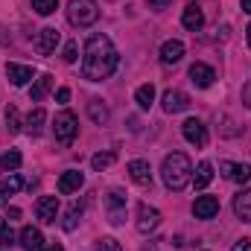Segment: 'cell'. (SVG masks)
<instances>
[{
	"instance_id": "cell-1",
	"label": "cell",
	"mask_w": 251,
	"mask_h": 251,
	"mask_svg": "<svg viewBox=\"0 0 251 251\" xmlns=\"http://www.w3.org/2000/svg\"><path fill=\"white\" fill-rule=\"evenodd\" d=\"M120 64L117 56V47L108 35L102 32H94L88 41H85V50H82V76L88 82H102L108 79Z\"/></svg>"
},
{
	"instance_id": "cell-2",
	"label": "cell",
	"mask_w": 251,
	"mask_h": 251,
	"mask_svg": "<svg viewBox=\"0 0 251 251\" xmlns=\"http://www.w3.org/2000/svg\"><path fill=\"white\" fill-rule=\"evenodd\" d=\"M161 178H164L167 190H173V193L184 190L193 181V164H190V158L184 152H170L164 158V164H161Z\"/></svg>"
},
{
	"instance_id": "cell-3",
	"label": "cell",
	"mask_w": 251,
	"mask_h": 251,
	"mask_svg": "<svg viewBox=\"0 0 251 251\" xmlns=\"http://www.w3.org/2000/svg\"><path fill=\"white\" fill-rule=\"evenodd\" d=\"M97 18H100L97 0H70V6H67V21H70V26L88 29V26L97 24Z\"/></svg>"
},
{
	"instance_id": "cell-4",
	"label": "cell",
	"mask_w": 251,
	"mask_h": 251,
	"mask_svg": "<svg viewBox=\"0 0 251 251\" xmlns=\"http://www.w3.org/2000/svg\"><path fill=\"white\" fill-rule=\"evenodd\" d=\"M53 131H56V140H59L62 146H70V143L76 140V134H79V120H76V114H73V111H59V114H56V123H53Z\"/></svg>"
},
{
	"instance_id": "cell-5",
	"label": "cell",
	"mask_w": 251,
	"mask_h": 251,
	"mask_svg": "<svg viewBox=\"0 0 251 251\" xmlns=\"http://www.w3.org/2000/svg\"><path fill=\"white\" fill-rule=\"evenodd\" d=\"M59 29L56 26H44V29H38V35H35V41H32V47H35V53L38 56H53L56 53V44H59Z\"/></svg>"
},
{
	"instance_id": "cell-6",
	"label": "cell",
	"mask_w": 251,
	"mask_h": 251,
	"mask_svg": "<svg viewBox=\"0 0 251 251\" xmlns=\"http://www.w3.org/2000/svg\"><path fill=\"white\" fill-rule=\"evenodd\" d=\"M35 216H38L41 225H53L56 216H59V199L56 196H41L35 201Z\"/></svg>"
},
{
	"instance_id": "cell-7",
	"label": "cell",
	"mask_w": 251,
	"mask_h": 251,
	"mask_svg": "<svg viewBox=\"0 0 251 251\" xmlns=\"http://www.w3.org/2000/svg\"><path fill=\"white\" fill-rule=\"evenodd\" d=\"M181 131H184L187 143H193L196 149L207 146V126L201 123V120H196V117H190V120H184V126H181Z\"/></svg>"
},
{
	"instance_id": "cell-8",
	"label": "cell",
	"mask_w": 251,
	"mask_h": 251,
	"mask_svg": "<svg viewBox=\"0 0 251 251\" xmlns=\"http://www.w3.org/2000/svg\"><path fill=\"white\" fill-rule=\"evenodd\" d=\"M219 173H222L228 181H234V184H249V181H251V167H249V164L222 161V164H219Z\"/></svg>"
},
{
	"instance_id": "cell-9",
	"label": "cell",
	"mask_w": 251,
	"mask_h": 251,
	"mask_svg": "<svg viewBox=\"0 0 251 251\" xmlns=\"http://www.w3.org/2000/svg\"><path fill=\"white\" fill-rule=\"evenodd\" d=\"M158 225H161V210L149 207V204H140L137 207V231L140 234H152Z\"/></svg>"
},
{
	"instance_id": "cell-10",
	"label": "cell",
	"mask_w": 251,
	"mask_h": 251,
	"mask_svg": "<svg viewBox=\"0 0 251 251\" xmlns=\"http://www.w3.org/2000/svg\"><path fill=\"white\" fill-rule=\"evenodd\" d=\"M105 207H108V222H111V225H123L126 222V196L120 190H111V193H108Z\"/></svg>"
},
{
	"instance_id": "cell-11",
	"label": "cell",
	"mask_w": 251,
	"mask_h": 251,
	"mask_svg": "<svg viewBox=\"0 0 251 251\" xmlns=\"http://www.w3.org/2000/svg\"><path fill=\"white\" fill-rule=\"evenodd\" d=\"M128 176H131V181L137 187H152V170H149V164L143 158L128 161Z\"/></svg>"
},
{
	"instance_id": "cell-12",
	"label": "cell",
	"mask_w": 251,
	"mask_h": 251,
	"mask_svg": "<svg viewBox=\"0 0 251 251\" xmlns=\"http://www.w3.org/2000/svg\"><path fill=\"white\" fill-rule=\"evenodd\" d=\"M161 102H164V111H167V114H181V111L190 108V97L184 91H167Z\"/></svg>"
},
{
	"instance_id": "cell-13",
	"label": "cell",
	"mask_w": 251,
	"mask_h": 251,
	"mask_svg": "<svg viewBox=\"0 0 251 251\" xmlns=\"http://www.w3.org/2000/svg\"><path fill=\"white\" fill-rule=\"evenodd\" d=\"M193 213H196V219H213L219 213V199L216 196H199L193 201Z\"/></svg>"
},
{
	"instance_id": "cell-14",
	"label": "cell",
	"mask_w": 251,
	"mask_h": 251,
	"mask_svg": "<svg viewBox=\"0 0 251 251\" xmlns=\"http://www.w3.org/2000/svg\"><path fill=\"white\" fill-rule=\"evenodd\" d=\"M32 76H35V70H32L29 64H15V62L6 64V79H9L15 88H24Z\"/></svg>"
},
{
	"instance_id": "cell-15",
	"label": "cell",
	"mask_w": 251,
	"mask_h": 251,
	"mask_svg": "<svg viewBox=\"0 0 251 251\" xmlns=\"http://www.w3.org/2000/svg\"><path fill=\"white\" fill-rule=\"evenodd\" d=\"M190 79H193L196 88H210L213 79H216V70H213L210 64H204V62H196L193 67H190Z\"/></svg>"
},
{
	"instance_id": "cell-16",
	"label": "cell",
	"mask_w": 251,
	"mask_h": 251,
	"mask_svg": "<svg viewBox=\"0 0 251 251\" xmlns=\"http://www.w3.org/2000/svg\"><path fill=\"white\" fill-rule=\"evenodd\" d=\"M181 24H184V29H190V32H199V29L204 26V12H201L199 3H187V6H184Z\"/></svg>"
},
{
	"instance_id": "cell-17",
	"label": "cell",
	"mask_w": 251,
	"mask_h": 251,
	"mask_svg": "<svg viewBox=\"0 0 251 251\" xmlns=\"http://www.w3.org/2000/svg\"><path fill=\"white\" fill-rule=\"evenodd\" d=\"M85 184V176L79 170H67L62 178H59V193L62 196H70V193H79V187Z\"/></svg>"
},
{
	"instance_id": "cell-18",
	"label": "cell",
	"mask_w": 251,
	"mask_h": 251,
	"mask_svg": "<svg viewBox=\"0 0 251 251\" xmlns=\"http://www.w3.org/2000/svg\"><path fill=\"white\" fill-rule=\"evenodd\" d=\"M21 249H24V251H41V249H44L41 231H38V228H32V225L21 228Z\"/></svg>"
},
{
	"instance_id": "cell-19",
	"label": "cell",
	"mask_w": 251,
	"mask_h": 251,
	"mask_svg": "<svg viewBox=\"0 0 251 251\" xmlns=\"http://www.w3.org/2000/svg\"><path fill=\"white\" fill-rule=\"evenodd\" d=\"M50 88H53V76H50V73H41V76L35 79V85L29 88V100H32V102H41V100L50 94Z\"/></svg>"
},
{
	"instance_id": "cell-20",
	"label": "cell",
	"mask_w": 251,
	"mask_h": 251,
	"mask_svg": "<svg viewBox=\"0 0 251 251\" xmlns=\"http://www.w3.org/2000/svg\"><path fill=\"white\" fill-rule=\"evenodd\" d=\"M234 213H237L243 222H251V187L234 196Z\"/></svg>"
},
{
	"instance_id": "cell-21",
	"label": "cell",
	"mask_w": 251,
	"mask_h": 251,
	"mask_svg": "<svg viewBox=\"0 0 251 251\" xmlns=\"http://www.w3.org/2000/svg\"><path fill=\"white\" fill-rule=\"evenodd\" d=\"M210 181H213V164H210V161H201V164L196 167V173H193V187L204 190Z\"/></svg>"
},
{
	"instance_id": "cell-22",
	"label": "cell",
	"mask_w": 251,
	"mask_h": 251,
	"mask_svg": "<svg viewBox=\"0 0 251 251\" xmlns=\"http://www.w3.org/2000/svg\"><path fill=\"white\" fill-rule=\"evenodd\" d=\"M181 56H184V44L181 41H167L164 47H161V62L164 64H176V62H181Z\"/></svg>"
},
{
	"instance_id": "cell-23",
	"label": "cell",
	"mask_w": 251,
	"mask_h": 251,
	"mask_svg": "<svg viewBox=\"0 0 251 251\" xmlns=\"http://www.w3.org/2000/svg\"><path fill=\"white\" fill-rule=\"evenodd\" d=\"M88 114H91V120L97 126H105L111 120V111H108V105H105L102 100H91V102H88Z\"/></svg>"
},
{
	"instance_id": "cell-24",
	"label": "cell",
	"mask_w": 251,
	"mask_h": 251,
	"mask_svg": "<svg viewBox=\"0 0 251 251\" xmlns=\"http://www.w3.org/2000/svg\"><path fill=\"white\" fill-rule=\"evenodd\" d=\"M44 123H47V111H44V108H35V111H29V117L24 120V128L35 137V134H41Z\"/></svg>"
},
{
	"instance_id": "cell-25",
	"label": "cell",
	"mask_w": 251,
	"mask_h": 251,
	"mask_svg": "<svg viewBox=\"0 0 251 251\" xmlns=\"http://www.w3.org/2000/svg\"><path fill=\"white\" fill-rule=\"evenodd\" d=\"M21 187H24V181H21L18 173H12L9 178H3V181H0V201H9V196H15Z\"/></svg>"
},
{
	"instance_id": "cell-26",
	"label": "cell",
	"mask_w": 251,
	"mask_h": 251,
	"mask_svg": "<svg viewBox=\"0 0 251 251\" xmlns=\"http://www.w3.org/2000/svg\"><path fill=\"white\" fill-rule=\"evenodd\" d=\"M134 100H137V105H140V108H149V105L155 102V85H152V82L140 85V88L134 91Z\"/></svg>"
},
{
	"instance_id": "cell-27",
	"label": "cell",
	"mask_w": 251,
	"mask_h": 251,
	"mask_svg": "<svg viewBox=\"0 0 251 251\" xmlns=\"http://www.w3.org/2000/svg\"><path fill=\"white\" fill-rule=\"evenodd\" d=\"M21 152H15V149H9L6 155H0V170H6V173H12V170H18L21 167Z\"/></svg>"
},
{
	"instance_id": "cell-28",
	"label": "cell",
	"mask_w": 251,
	"mask_h": 251,
	"mask_svg": "<svg viewBox=\"0 0 251 251\" xmlns=\"http://www.w3.org/2000/svg\"><path fill=\"white\" fill-rule=\"evenodd\" d=\"M79 216H82V204H79V201H73V204H70V210L64 213L62 228H64V231H73V228H76V222H79Z\"/></svg>"
},
{
	"instance_id": "cell-29",
	"label": "cell",
	"mask_w": 251,
	"mask_h": 251,
	"mask_svg": "<svg viewBox=\"0 0 251 251\" xmlns=\"http://www.w3.org/2000/svg\"><path fill=\"white\" fill-rule=\"evenodd\" d=\"M114 158H117L114 152H97V155L91 158V167H94L97 173H102L105 167H111V164H114Z\"/></svg>"
},
{
	"instance_id": "cell-30",
	"label": "cell",
	"mask_w": 251,
	"mask_h": 251,
	"mask_svg": "<svg viewBox=\"0 0 251 251\" xmlns=\"http://www.w3.org/2000/svg\"><path fill=\"white\" fill-rule=\"evenodd\" d=\"M6 128H9V134L21 131V114H18L15 105H6Z\"/></svg>"
},
{
	"instance_id": "cell-31",
	"label": "cell",
	"mask_w": 251,
	"mask_h": 251,
	"mask_svg": "<svg viewBox=\"0 0 251 251\" xmlns=\"http://www.w3.org/2000/svg\"><path fill=\"white\" fill-rule=\"evenodd\" d=\"M12 240H15V231H12V225H9V219L3 216V219H0V249H6V246H12Z\"/></svg>"
},
{
	"instance_id": "cell-32",
	"label": "cell",
	"mask_w": 251,
	"mask_h": 251,
	"mask_svg": "<svg viewBox=\"0 0 251 251\" xmlns=\"http://www.w3.org/2000/svg\"><path fill=\"white\" fill-rule=\"evenodd\" d=\"M32 9L47 18V15H53V12L59 9V0H32Z\"/></svg>"
},
{
	"instance_id": "cell-33",
	"label": "cell",
	"mask_w": 251,
	"mask_h": 251,
	"mask_svg": "<svg viewBox=\"0 0 251 251\" xmlns=\"http://www.w3.org/2000/svg\"><path fill=\"white\" fill-rule=\"evenodd\" d=\"M62 59H64L67 64H73L76 59H79V44H76V41H67V44H64V53H62Z\"/></svg>"
},
{
	"instance_id": "cell-34",
	"label": "cell",
	"mask_w": 251,
	"mask_h": 251,
	"mask_svg": "<svg viewBox=\"0 0 251 251\" xmlns=\"http://www.w3.org/2000/svg\"><path fill=\"white\" fill-rule=\"evenodd\" d=\"M97 251H123V249L114 237H102V240H97Z\"/></svg>"
},
{
	"instance_id": "cell-35",
	"label": "cell",
	"mask_w": 251,
	"mask_h": 251,
	"mask_svg": "<svg viewBox=\"0 0 251 251\" xmlns=\"http://www.w3.org/2000/svg\"><path fill=\"white\" fill-rule=\"evenodd\" d=\"M249 249H251V240L243 237V240H237V243H234V249H231V251H249Z\"/></svg>"
},
{
	"instance_id": "cell-36",
	"label": "cell",
	"mask_w": 251,
	"mask_h": 251,
	"mask_svg": "<svg viewBox=\"0 0 251 251\" xmlns=\"http://www.w3.org/2000/svg\"><path fill=\"white\" fill-rule=\"evenodd\" d=\"M56 100H59V102H67V100H70V88H59Z\"/></svg>"
},
{
	"instance_id": "cell-37",
	"label": "cell",
	"mask_w": 251,
	"mask_h": 251,
	"mask_svg": "<svg viewBox=\"0 0 251 251\" xmlns=\"http://www.w3.org/2000/svg\"><path fill=\"white\" fill-rule=\"evenodd\" d=\"M18 216H21V210H18V207H9V210H6V219H18Z\"/></svg>"
},
{
	"instance_id": "cell-38",
	"label": "cell",
	"mask_w": 251,
	"mask_h": 251,
	"mask_svg": "<svg viewBox=\"0 0 251 251\" xmlns=\"http://www.w3.org/2000/svg\"><path fill=\"white\" fill-rule=\"evenodd\" d=\"M41 251H64V249L59 246V243H47V246H44Z\"/></svg>"
},
{
	"instance_id": "cell-39",
	"label": "cell",
	"mask_w": 251,
	"mask_h": 251,
	"mask_svg": "<svg viewBox=\"0 0 251 251\" xmlns=\"http://www.w3.org/2000/svg\"><path fill=\"white\" fill-rule=\"evenodd\" d=\"M243 12H249L251 15V0H243Z\"/></svg>"
},
{
	"instance_id": "cell-40",
	"label": "cell",
	"mask_w": 251,
	"mask_h": 251,
	"mask_svg": "<svg viewBox=\"0 0 251 251\" xmlns=\"http://www.w3.org/2000/svg\"><path fill=\"white\" fill-rule=\"evenodd\" d=\"M149 3H152V6H167L170 0H149Z\"/></svg>"
},
{
	"instance_id": "cell-41",
	"label": "cell",
	"mask_w": 251,
	"mask_h": 251,
	"mask_svg": "<svg viewBox=\"0 0 251 251\" xmlns=\"http://www.w3.org/2000/svg\"><path fill=\"white\" fill-rule=\"evenodd\" d=\"M246 38H249V47H251V24H249V29H246Z\"/></svg>"
}]
</instances>
